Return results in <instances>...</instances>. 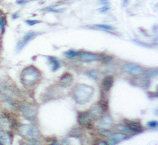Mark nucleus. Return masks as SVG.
<instances>
[{
	"label": "nucleus",
	"mask_w": 158,
	"mask_h": 145,
	"mask_svg": "<svg viewBox=\"0 0 158 145\" xmlns=\"http://www.w3.org/2000/svg\"><path fill=\"white\" fill-rule=\"evenodd\" d=\"M124 70L130 74L135 75V76H139L143 72V70L140 66L132 64V63H127L124 65Z\"/></svg>",
	"instance_id": "nucleus-7"
},
{
	"label": "nucleus",
	"mask_w": 158,
	"mask_h": 145,
	"mask_svg": "<svg viewBox=\"0 0 158 145\" xmlns=\"http://www.w3.org/2000/svg\"><path fill=\"white\" fill-rule=\"evenodd\" d=\"M50 145H58V144H57V143H51Z\"/></svg>",
	"instance_id": "nucleus-28"
},
{
	"label": "nucleus",
	"mask_w": 158,
	"mask_h": 145,
	"mask_svg": "<svg viewBox=\"0 0 158 145\" xmlns=\"http://www.w3.org/2000/svg\"><path fill=\"white\" fill-rule=\"evenodd\" d=\"M7 24V20H6V16L4 12H2L0 10V30H1V33L3 34L5 30V27Z\"/></svg>",
	"instance_id": "nucleus-17"
},
{
	"label": "nucleus",
	"mask_w": 158,
	"mask_h": 145,
	"mask_svg": "<svg viewBox=\"0 0 158 145\" xmlns=\"http://www.w3.org/2000/svg\"><path fill=\"white\" fill-rule=\"evenodd\" d=\"M126 137L125 135L122 134V133L118 132L115 134H111L110 136H108V145H113L118 143V142L124 140V138Z\"/></svg>",
	"instance_id": "nucleus-13"
},
{
	"label": "nucleus",
	"mask_w": 158,
	"mask_h": 145,
	"mask_svg": "<svg viewBox=\"0 0 158 145\" xmlns=\"http://www.w3.org/2000/svg\"><path fill=\"white\" fill-rule=\"evenodd\" d=\"M78 51H74V50H70V51L67 52L65 55L66 56H68L69 58H75L76 57V55H77Z\"/></svg>",
	"instance_id": "nucleus-22"
},
{
	"label": "nucleus",
	"mask_w": 158,
	"mask_h": 145,
	"mask_svg": "<svg viewBox=\"0 0 158 145\" xmlns=\"http://www.w3.org/2000/svg\"><path fill=\"white\" fill-rule=\"evenodd\" d=\"M0 97L11 106H14L16 103V92L6 83L0 84Z\"/></svg>",
	"instance_id": "nucleus-3"
},
{
	"label": "nucleus",
	"mask_w": 158,
	"mask_h": 145,
	"mask_svg": "<svg viewBox=\"0 0 158 145\" xmlns=\"http://www.w3.org/2000/svg\"><path fill=\"white\" fill-rule=\"evenodd\" d=\"M95 29H98V30H104V31H113V28L110 25H106V24H97V25L94 26Z\"/></svg>",
	"instance_id": "nucleus-20"
},
{
	"label": "nucleus",
	"mask_w": 158,
	"mask_h": 145,
	"mask_svg": "<svg viewBox=\"0 0 158 145\" xmlns=\"http://www.w3.org/2000/svg\"><path fill=\"white\" fill-rule=\"evenodd\" d=\"M48 60H49V62L51 63L53 71H56V70H57V69L60 68V61L57 60L56 58H55V57H51V56H48Z\"/></svg>",
	"instance_id": "nucleus-19"
},
{
	"label": "nucleus",
	"mask_w": 158,
	"mask_h": 145,
	"mask_svg": "<svg viewBox=\"0 0 158 145\" xmlns=\"http://www.w3.org/2000/svg\"><path fill=\"white\" fill-rule=\"evenodd\" d=\"M40 79V72L35 67H28L22 72V82L25 85H33L37 83Z\"/></svg>",
	"instance_id": "nucleus-2"
},
{
	"label": "nucleus",
	"mask_w": 158,
	"mask_h": 145,
	"mask_svg": "<svg viewBox=\"0 0 158 145\" xmlns=\"http://www.w3.org/2000/svg\"><path fill=\"white\" fill-rule=\"evenodd\" d=\"M23 145H37V143L35 142V140H30V139H27L24 142V144Z\"/></svg>",
	"instance_id": "nucleus-23"
},
{
	"label": "nucleus",
	"mask_w": 158,
	"mask_h": 145,
	"mask_svg": "<svg viewBox=\"0 0 158 145\" xmlns=\"http://www.w3.org/2000/svg\"><path fill=\"white\" fill-rule=\"evenodd\" d=\"M18 131L26 139L30 140H35L39 136L38 130L31 124H21L18 127Z\"/></svg>",
	"instance_id": "nucleus-4"
},
{
	"label": "nucleus",
	"mask_w": 158,
	"mask_h": 145,
	"mask_svg": "<svg viewBox=\"0 0 158 145\" xmlns=\"http://www.w3.org/2000/svg\"><path fill=\"white\" fill-rule=\"evenodd\" d=\"M93 118L90 116L88 111H85V112H81L79 116H78V121L80 124L82 126H85V127H91L92 125V122H93Z\"/></svg>",
	"instance_id": "nucleus-8"
},
{
	"label": "nucleus",
	"mask_w": 158,
	"mask_h": 145,
	"mask_svg": "<svg viewBox=\"0 0 158 145\" xmlns=\"http://www.w3.org/2000/svg\"><path fill=\"white\" fill-rule=\"evenodd\" d=\"M101 57H102L101 56L93 54L90 52L79 51L77 52V55H76L75 58H78L81 61H83V62H92V61L101 60Z\"/></svg>",
	"instance_id": "nucleus-6"
},
{
	"label": "nucleus",
	"mask_w": 158,
	"mask_h": 145,
	"mask_svg": "<svg viewBox=\"0 0 158 145\" xmlns=\"http://www.w3.org/2000/svg\"><path fill=\"white\" fill-rule=\"evenodd\" d=\"M98 127H100L103 130H108V129L111 127L112 125V120L110 117L108 116H104V117H100L98 123Z\"/></svg>",
	"instance_id": "nucleus-11"
},
{
	"label": "nucleus",
	"mask_w": 158,
	"mask_h": 145,
	"mask_svg": "<svg viewBox=\"0 0 158 145\" xmlns=\"http://www.w3.org/2000/svg\"><path fill=\"white\" fill-rule=\"evenodd\" d=\"M26 23H27L29 25H34V24H35V23H38L39 22L38 21H30V20H29V21H27Z\"/></svg>",
	"instance_id": "nucleus-24"
},
{
	"label": "nucleus",
	"mask_w": 158,
	"mask_h": 145,
	"mask_svg": "<svg viewBox=\"0 0 158 145\" xmlns=\"http://www.w3.org/2000/svg\"><path fill=\"white\" fill-rule=\"evenodd\" d=\"M103 111V106L102 105H95L94 106L90 109L88 112H89L90 116L92 117V118H98L102 116Z\"/></svg>",
	"instance_id": "nucleus-12"
},
{
	"label": "nucleus",
	"mask_w": 158,
	"mask_h": 145,
	"mask_svg": "<svg viewBox=\"0 0 158 145\" xmlns=\"http://www.w3.org/2000/svg\"><path fill=\"white\" fill-rule=\"evenodd\" d=\"M2 124H3V119H2V118H0V126H1Z\"/></svg>",
	"instance_id": "nucleus-27"
},
{
	"label": "nucleus",
	"mask_w": 158,
	"mask_h": 145,
	"mask_svg": "<svg viewBox=\"0 0 158 145\" xmlns=\"http://www.w3.org/2000/svg\"><path fill=\"white\" fill-rule=\"evenodd\" d=\"M72 81H73V77L70 73H65L62 76L60 77V85L61 86H69L71 83H72Z\"/></svg>",
	"instance_id": "nucleus-15"
},
{
	"label": "nucleus",
	"mask_w": 158,
	"mask_h": 145,
	"mask_svg": "<svg viewBox=\"0 0 158 145\" xmlns=\"http://www.w3.org/2000/svg\"><path fill=\"white\" fill-rule=\"evenodd\" d=\"M113 78L111 76H106L105 79H104V81H103V89L106 90V91H109L110 88H111V86H112V84H113Z\"/></svg>",
	"instance_id": "nucleus-16"
},
{
	"label": "nucleus",
	"mask_w": 158,
	"mask_h": 145,
	"mask_svg": "<svg viewBox=\"0 0 158 145\" xmlns=\"http://www.w3.org/2000/svg\"><path fill=\"white\" fill-rule=\"evenodd\" d=\"M149 125L151 127H156L157 125V122H150V123H149Z\"/></svg>",
	"instance_id": "nucleus-26"
},
{
	"label": "nucleus",
	"mask_w": 158,
	"mask_h": 145,
	"mask_svg": "<svg viewBox=\"0 0 158 145\" xmlns=\"http://www.w3.org/2000/svg\"><path fill=\"white\" fill-rule=\"evenodd\" d=\"M37 35V33H35V32H30V33H27V34L23 36V38L22 39L19 43H17V51H20L25 46L27 43L30 42L31 39H33L35 36Z\"/></svg>",
	"instance_id": "nucleus-10"
},
{
	"label": "nucleus",
	"mask_w": 158,
	"mask_h": 145,
	"mask_svg": "<svg viewBox=\"0 0 158 145\" xmlns=\"http://www.w3.org/2000/svg\"><path fill=\"white\" fill-rule=\"evenodd\" d=\"M21 111L23 115L30 121H34L36 118L37 111L36 108L30 104H23L21 106Z\"/></svg>",
	"instance_id": "nucleus-5"
},
{
	"label": "nucleus",
	"mask_w": 158,
	"mask_h": 145,
	"mask_svg": "<svg viewBox=\"0 0 158 145\" xmlns=\"http://www.w3.org/2000/svg\"><path fill=\"white\" fill-rule=\"evenodd\" d=\"M132 132H141L143 130V127L139 122L137 121H129L128 124L126 125Z\"/></svg>",
	"instance_id": "nucleus-14"
},
{
	"label": "nucleus",
	"mask_w": 158,
	"mask_h": 145,
	"mask_svg": "<svg viewBox=\"0 0 158 145\" xmlns=\"http://www.w3.org/2000/svg\"><path fill=\"white\" fill-rule=\"evenodd\" d=\"M0 144L11 145L12 144V136L10 133L5 130H0Z\"/></svg>",
	"instance_id": "nucleus-9"
},
{
	"label": "nucleus",
	"mask_w": 158,
	"mask_h": 145,
	"mask_svg": "<svg viewBox=\"0 0 158 145\" xmlns=\"http://www.w3.org/2000/svg\"><path fill=\"white\" fill-rule=\"evenodd\" d=\"M87 74L89 75L91 78H93V79H98V76H99V74H98V72L97 71H95V70H90L87 72Z\"/></svg>",
	"instance_id": "nucleus-21"
},
{
	"label": "nucleus",
	"mask_w": 158,
	"mask_h": 145,
	"mask_svg": "<svg viewBox=\"0 0 158 145\" xmlns=\"http://www.w3.org/2000/svg\"><path fill=\"white\" fill-rule=\"evenodd\" d=\"M94 94V89L89 85H78L73 89V96L75 101L79 104L88 102Z\"/></svg>",
	"instance_id": "nucleus-1"
},
{
	"label": "nucleus",
	"mask_w": 158,
	"mask_h": 145,
	"mask_svg": "<svg viewBox=\"0 0 158 145\" xmlns=\"http://www.w3.org/2000/svg\"><path fill=\"white\" fill-rule=\"evenodd\" d=\"M95 145H108V143H106V142H103V141H99L98 143H96Z\"/></svg>",
	"instance_id": "nucleus-25"
},
{
	"label": "nucleus",
	"mask_w": 158,
	"mask_h": 145,
	"mask_svg": "<svg viewBox=\"0 0 158 145\" xmlns=\"http://www.w3.org/2000/svg\"><path fill=\"white\" fill-rule=\"evenodd\" d=\"M117 130H118L120 133L124 134L125 136H131V135H132L133 134L132 131H131L127 126H125V125H119V126L117 127Z\"/></svg>",
	"instance_id": "nucleus-18"
}]
</instances>
